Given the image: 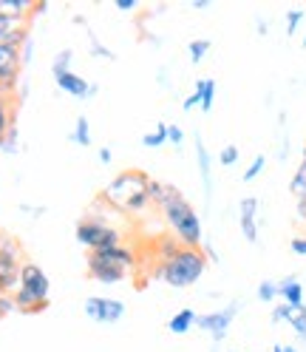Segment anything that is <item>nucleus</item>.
Segmentation results:
<instances>
[{"label": "nucleus", "instance_id": "nucleus-1", "mask_svg": "<svg viewBox=\"0 0 306 352\" xmlns=\"http://www.w3.org/2000/svg\"><path fill=\"white\" fill-rule=\"evenodd\" d=\"M148 182H150V176L142 168H128V170H119L114 179L102 188L99 196L119 213H145L150 205Z\"/></svg>", "mask_w": 306, "mask_h": 352}, {"label": "nucleus", "instance_id": "nucleus-2", "mask_svg": "<svg viewBox=\"0 0 306 352\" xmlns=\"http://www.w3.org/2000/svg\"><path fill=\"white\" fill-rule=\"evenodd\" d=\"M207 270V256L202 248H182L176 256L165 264H156L150 270V278L156 281H165L170 287L176 290H185V287H193Z\"/></svg>", "mask_w": 306, "mask_h": 352}, {"label": "nucleus", "instance_id": "nucleus-3", "mask_svg": "<svg viewBox=\"0 0 306 352\" xmlns=\"http://www.w3.org/2000/svg\"><path fill=\"white\" fill-rule=\"evenodd\" d=\"M49 293H51L49 273L43 270L37 261H23V264H20V287L12 296L17 313L37 316L43 310H49V304H51Z\"/></svg>", "mask_w": 306, "mask_h": 352}, {"label": "nucleus", "instance_id": "nucleus-4", "mask_svg": "<svg viewBox=\"0 0 306 352\" xmlns=\"http://www.w3.org/2000/svg\"><path fill=\"white\" fill-rule=\"evenodd\" d=\"M162 219L167 222L170 233L176 236L185 248H202L204 245V225H202V216L196 213V208L185 199V193L176 196L173 202H167L165 208H159Z\"/></svg>", "mask_w": 306, "mask_h": 352}, {"label": "nucleus", "instance_id": "nucleus-5", "mask_svg": "<svg viewBox=\"0 0 306 352\" xmlns=\"http://www.w3.org/2000/svg\"><path fill=\"white\" fill-rule=\"evenodd\" d=\"M74 239L89 250H105V248L122 245V230L114 222H99V219L85 216L74 228Z\"/></svg>", "mask_w": 306, "mask_h": 352}, {"label": "nucleus", "instance_id": "nucleus-6", "mask_svg": "<svg viewBox=\"0 0 306 352\" xmlns=\"http://www.w3.org/2000/svg\"><path fill=\"white\" fill-rule=\"evenodd\" d=\"M23 80V57L12 43H0V94H17V85Z\"/></svg>", "mask_w": 306, "mask_h": 352}, {"label": "nucleus", "instance_id": "nucleus-7", "mask_svg": "<svg viewBox=\"0 0 306 352\" xmlns=\"http://www.w3.org/2000/svg\"><path fill=\"white\" fill-rule=\"evenodd\" d=\"M20 248L14 241L3 239L0 245V296H14L20 287Z\"/></svg>", "mask_w": 306, "mask_h": 352}, {"label": "nucleus", "instance_id": "nucleus-8", "mask_svg": "<svg viewBox=\"0 0 306 352\" xmlns=\"http://www.w3.org/2000/svg\"><path fill=\"white\" fill-rule=\"evenodd\" d=\"M238 301H233L230 307H224V310H215V313H204V316H196V327L199 329H204V333H210L213 336V344L218 346L224 341V336L230 333V324L235 321V316H238Z\"/></svg>", "mask_w": 306, "mask_h": 352}, {"label": "nucleus", "instance_id": "nucleus-9", "mask_svg": "<svg viewBox=\"0 0 306 352\" xmlns=\"http://www.w3.org/2000/svg\"><path fill=\"white\" fill-rule=\"evenodd\" d=\"M85 261H94L102 264V267H114L122 273H130L137 267V250H130L125 245H114V248H105V250H91L85 256Z\"/></svg>", "mask_w": 306, "mask_h": 352}, {"label": "nucleus", "instance_id": "nucleus-10", "mask_svg": "<svg viewBox=\"0 0 306 352\" xmlns=\"http://www.w3.org/2000/svg\"><path fill=\"white\" fill-rule=\"evenodd\" d=\"M85 316L97 324H117L122 316H125V304L119 298H99V296H91L85 301Z\"/></svg>", "mask_w": 306, "mask_h": 352}, {"label": "nucleus", "instance_id": "nucleus-11", "mask_svg": "<svg viewBox=\"0 0 306 352\" xmlns=\"http://www.w3.org/2000/svg\"><path fill=\"white\" fill-rule=\"evenodd\" d=\"M54 82H57V88H60L62 94H71L74 100H91V97L99 91V85H97V82H89L85 77H80V74H74V72L57 74Z\"/></svg>", "mask_w": 306, "mask_h": 352}, {"label": "nucleus", "instance_id": "nucleus-12", "mask_svg": "<svg viewBox=\"0 0 306 352\" xmlns=\"http://www.w3.org/2000/svg\"><path fill=\"white\" fill-rule=\"evenodd\" d=\"M238 225H242V236L255 245L258 241V199L255 196H244L238 202Z\"/></svg>", "mask_w": 306, "mask_h": 352}, {"label": "nucleus", "instance_id": "nucleus-13", "mask_svg": "<svg viewBox=\"0 0 306 352\" xmlns=\"http://www.w3.org/2000/svg\"><path fill=\"white\" fill-rule=\"evenodd\" d=\"M196 162H199V173H202L204 199L210 202V196H213V160H210V151L199 134H196Z\"/></svg>", "mask_w": 306, "mask_h": 352}, {"label": "nucleus", "instance_id": "nucleus-14", "mask_svg": "<svg viewBox=\"0 0 306 352\" xmlns=\"http://www.w3.org/2000/svg\"><path fill=\"white\" fill-rule=\"evenodd\" d=\"M278 298L283 304H290L292 310H301V307L306 304L303 301V284L298 281V276H287L278 281Z\"/></svg>", "mask_w": 306, "mask_h": 352}, {"label": "nucleus", "instance_id": "nucleus-15", "mask_svg": "<svg viewBox=\"0 0 306 352\" xmlns=\"http://www.w3.org/2000/svg\"><path fill=\"white\" fill-rule=\"evenodd\" d=\"M148 196H150V202L156 205V208H165L167 202L176 199V196H182V190H179L176 185L162 182V179H153V176H150V182H148Z\"/></svg>", "mask_w": 306, "mask_h": 352}, {"label": "nucleus", "instance_id": "nucleus-16", "mask_svg": "<svg viewBox=\"0 0 306 352\" xmlns=\"http://www.w3.org/2000/svg\"><path fill=\"white\" fill-rule=\"evenodd\" d=\"M182 248H185V245H182V241H179L176 236H173L170 230H167V233H159L156 239H153V253H156V264L170 261V258L176 256Z\"/></svg>", "mask_w": 306, "mask_h": 352}, {"label": "nucleus", "instance_id": "nucleus-17", "mask_svg": "<svg viewBox=\"0 0 306 352\" xmlns=\"http://www.w3.org/2000/svg\"><path fill=\"white\" fill-rule=\"evenodd\" d=\"M17 97H12V94H0V142L6 140V134L17 125V120H14V114H17Z\"/></svg>", "mask_w": 306, "mask_h": 352}, {"label": "nucleus", "instance_id": "nucleus-18", "mask_svg": "<svg viewBox=\"0 0 306 352\" xmlns=\"http://www.w3.org/2000/svg\"><path fill=\"white\" fill-rule=\"evenodd\" d=\"M32 17H20V14H6L0 12V43H9L20 29L29 26Z\"/></svg>", "mask_w": 306, "mask_h": 352}, {"label": "nucleus", "instance_id": "nucleus-19", "mask_svg": "<svg viewBox=\"0 0 306 352\" xmlns=\"http://www.w3.org/2000/svg\"><path fill=\"white\" fill-rule=\"evenodd\" d=\"M196 327V313L190 310V307H185V310H179L176 316H173L170 321H167V329L173 336H185V333H190V329Z\"/></svg>", "mask_w": 306, "mask_h": 352}, {"label": "nucleus", "instance_id": "nucleus-20", "mask_svg": "<svg viewBox=\"0 0 306 352\" xmlns=\"http://www.w3.org/2000/svg\"><path fill=\"white\" fill-rule=\"evenodd\" d=\"M196 94L202 97V111L207 114V111H213V102H215V80H210V77H204V80H196V88H193Z\"/></svg>", "mask_w": 306, "mask_h": 352}, {"label": "nucleus", "instance_id": "nucleus-21", "mask_svg": "<svg viewBox=\"0 0 306 352\" xmlns=\"http://www.w3.org/2000/svg\"><path fill=\"white\" fill-rule=\"evenodd\" d=\"M210 49H213V43H210L207 37L190 40V43H187V57H190V63H193V65H199V63L210 54Z\"/></svg>", "mask_w": 306, "mask_h": 352}, {"label": "nucleus", "instance_id": "nucleus-22", "mask_svg": "<svg viewBox=\"0 0 306 352\" xmlns=\"http://www.w3.org/2000/svg\"><path fill=\"white\" fill-rule=\"evenodd\" d=\"M71 140H74L80 148H89V145H91V125H89V117H77L74 131H71Z\"/></svg>", "mask_w": 306, "mask_h": 352}, {"label": "nucleus", "instance_id": "nucleus-23", "mask_svg": "<svg viewBox=\"0 0 306 352\" xmlns=\"http://www.w3.org/2000/svg\"><path fill=\"white\" fill-rule=\"evenodd\" d=\"M85 34H89V40H91V49H89V54H91V57H99V60H117V52L108 49L105 43H102V40H99L89 26H85Z\"/></svg>", "mask_w": 306, "mask_h": 352}, {"label": "nucleus", "instance_id": "nucleus-24", "mask_svg": "<svg viewBox=\"0 0 306 352\" xmlns=\"http://www.w3.org/2000/svg\"><path fill=\"white\" fill-rule=\"evenodd\" d=\"M71 60H74V49H62V52H57L54 60H51V77L71 72Z\"/></svg>", "mask_w": 306, "mask_h": 352}, {"label": "nucleus", "instance_id": "nucleus-25", "mask_svg": "<svg viewBox=\"0 0 306 352\" xmlns=\"http://www.w3.org/2000/svg\"><path fill=\"white\" fill-rule=\"evenodd\" d=\"M167 142V122H159L153 131H148V134L142 137V145L145 148H162Z\"/></svg>", "mask_w": 306, "mask_h": 352}, {"label": "nucleus", "instance_id": "nucleus-26", "mask_svg": "<svg viewBox=\"0 0 306 352\" xmlns=\"http://www.w3.org/2000/svg\"><path fill=\"white\" fill-rule=\"evenodd\" d=\"M290 193L292 196H306V162H301L298 168H295V173H292V179H290Z\"/></svg>", "mask_w": 306, "mask_h": 352}, {"label": "nucleus", "instance_id": "nucleus-27", "mask_svg": "<svg viewBox=\"0 0 306 352\" xmlns=\"http://www.w3.org/2000/svg\"><path fill=\"white\" fill-rule=\"evenodd\" d=\"M290 327H292V333H295L298 338H303V341H306V304L301 307V310H292Z\"/></svg>", "mask_w": 306, "mask_h": 352}, {"label": "nucleus", "instance_id": "nucleus-28", "mask_svg": "<svg viewBox=\"0 0 306 352\" xmlns=\"http://www.w3.org/2000/svg\"><path fill=\"white\" fill-rule=\"evenodd\" d=\"M258 298L264 301V304H270V301H275L278 298V281H272V278H264L258 284Z\"/></svg>", "mask_w": 306, "mask_h": 352}, {"label": "nucleus", "instance_id": "nucleus-29", "mask_svg": "<svg viewBox=\"0 0 306 352\" xmlns=\"http://www.w3.org/2000/svg\"><path fill=\"white\" fill-rule=\"evenodd\" d=\"M238 153H242V151H238V145H224L222 151H218V162H222L224 168H233L238 162Z\"/></svg>", "mask_w": 306, "mask_h": 352}, {"label": "nucleus", "instance_id": "nucleus-30", "mask_svg": "<svg viewBox=\"0 0 306 352\" xmlns=\"http://www.w3.org/2000/svg\"><path fill=\"white\" fill-rule=\"evenodd\" d=\"M303 17H306L303 9H290V12H287V37H292V34L298 32V26L303 23Z\"/></svg>", "mask_w": 306, "mask_h": 352}, {"label": "nucleus", "instance_id": "nucleus-31", "mask_svg": "<svg viewBox=\"0 0 306 352\" xmlns=\"http://www.w3.org/2000/svg\"><path fill=\"white\" fill-rule=\"evenodd\" d=\"M264 168H267V157H264V153H258V157L250 162V168L244 170V182H252L255 176H258L261 170H264Z\"/></svg>", "mask_w": 306, "mask_h": 352}, {"label": "nucleus", "instance_id": "nucleus-32", "mask_svg": "<svg viewBox=\"0 0 306 352\" xmlns=\"http://www.w3.org/2000/svg\"><path fill=\"white\" fill-rule=\"evenodd\" d=\"M290 318H292V307L283 304V301H278V304L272 307V324H283V321L290 324Z\"/></svg>", "mask_w": 306, "mask_h": 352}, {"label": "nucleus", "instance_id": "nucleus-33", "mask_svg": "<svg viewBox=\"0 0 306 352\" xmlns=\"http://www.w3.org/2000/svg\"><path fill=\"white\" fill-rule=\"evenodd\" d=\"M20 134H17V125L9 131V134H6V140L3 142H0V151H3V153H17L20 151Z\"/></svg>", "mask_w": 306, "mask_h": 352}, {"label": "nucleus", "instance_id": "nucleus-34", "mask_svg": "<svg viewBox=\"0 0 306 352\" xmlns=\"http://www.w3.org/2000/svg\"><path fill=\"white\" fill-rule=\"evenodd\" d=\"M17 307H14V298L12 296H0V321H3L9 313H14Z\"/></svg>", "mask_w": 306, "mask_h": 352}, {"label": "nucleus", "instance_id": "nucleus-35", "mask_svg": "<svg viewBox=\"0 0 306 352\" xmlns=\"http://www.w3.org/2000/svg\"><path fill=\"white\" fill-rule=\"evenodd\" d=\"M182 140H185V131L179 125H167V142L170 145H182Z\"/></svg>", "mask_w": 306, "mask_h": 352}, {"label": "nucleus", "instance_id": "nucleus-36", "mask_svg": "<svg viewBox=\"0 0 306 352\" xmlns=\"http://www.w3.org/2000/svg\"><path fill=\"white\" fill-rule=\"evenodd\" d=\"M290 248H292V253H298V256H306V236H292Z\"/></svg>", "mask_w": 306, "mask_h": 352}, {"label": "nucleus", "instance_id": "nucleus-37", "mask_svg": "<svg viewBox=\"0 0 306 352\" xmlns=\"http://www.w3.org/2000/svg\"><path fill=\"white\" fill-rule=\"evenodd\" d=\"M119 12H137L139 9V0H114Z\"/></svg>", "mask_w": 306, "mask_h": 352}, {"label": "nucleus", "instance_id": "nucleus-38", "mask_svg": "<svg viewBox=\"0 0 306 352\" xmlns=\"http://www.w3.org/2000/svg\"><path fill=\"white\" fill-rule=\"evenodd\" d=\"M196 105H202V97L193 91V94H190V97H187V100L182 102V108H185V111H190V108H196Z\"/></svg>", "mask_w": 306, "mask_h": 352}, {"label": "nucleus", "instance_id": "nucleus-39", "mask_svg": "<svg viewBox=\"0 0 306 352\" xmlns=\"http://www.w3.org/2000/svg\"><path fill=\"white\" fill-rule=\"evenodd\" d=\"M295 213H298V219H301V222L306 225V196H301V199H298V205H295Z\"/></svg>", "mask_w": 306, "mask_h": 352}, {"label": "nucleus", "instance_id": "nucleus-40", "mask_svg": "<svg viewBox=\"0 0 306 352\" xmlns=\"http://www.w3.org/2000/svg\"><path fill=\"white\" fill-rule=\"evenodd\" d=\"M111 160H114V153H111V148H108V145H102V148H99V162H105V165H108V162H111Z\"/></svg>", "mask_w": 306, "mask_h": 352}, {"label": "nucleus", "instance_id": "nucleus-41", "mask_svg": "<svg viewBox=\"0 0 306 352\" xmlns=\"http://www.w3.org/2000/svg\"><path fill=\"white\" fill-rule=\"evenodd\" d=\"M190 6H193V9H207V6H210V0H193Z\"/></svg>", "mask_w": 306, "mask_h": 352}, {"label": "nucleus", "instance_id": "nucleus-42", "mask_svg": "<svg viewBox=\"0 0 306 352\" xmlns=\"http://www.w3.org/2000/svg\"><path fill=\"white\" fill-rule=\"evenodd\" d=\"M270 32V26L264 23V20H258V34H267Z\"/></svg>", "mask_w": 306, "mask_h": 352}, {"label": "nucleus", "instance_id": "nucleus-43", "mask_svg": "<svg viewBox=\"0 0 306 352\" xmlns=\"http://www.w3.org/2000/svg\"><path fill=\"white\" fill-rule=\"evenodd\" d=\"M270 352H283V344H275V346H272Z\"/></svg>", "mask_w": 306, "mask_h": 352}, {"label": "nucleus", "instance_id": "nucleus-44", "mask_svg": "<svg viewBox=\"0 0 306 352\" xmlns=\"http://www.w3.org/2000/svg\"><path fill=\"white\" fill-rule=\"evenodd\" d=\"M283 352H298V349H295V346L290 344V346H283Z\"/></svg>", "mask_w": 306, "mask_h": 352}, {"label": "nucleus", "instance_id": "nucleus-45", "mask_svg": "<svg viewBox=\"0 0 306 352\" xmlns=\"http://www.w3.org/2000/svg\"><path fill=\"white\" fill-rule=\"evenodd\" d=\"M303 162H306V142H303Z\"/></svg>", "mask_w": 306, "mask_h": 352}]
</instances>
